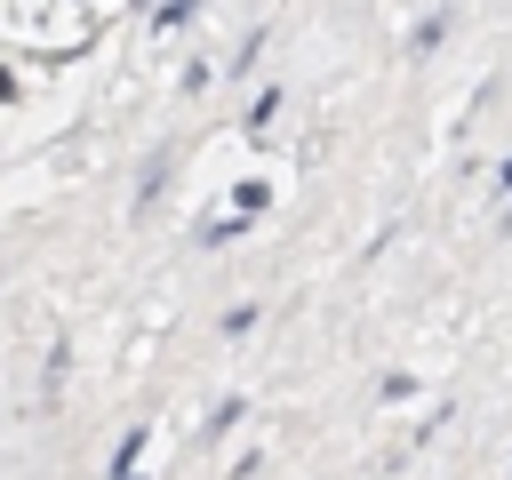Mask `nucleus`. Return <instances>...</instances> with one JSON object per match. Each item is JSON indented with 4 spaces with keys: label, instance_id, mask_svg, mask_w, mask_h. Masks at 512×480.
Wrapping results in <instances>:
<instances>
[]
</instances>
